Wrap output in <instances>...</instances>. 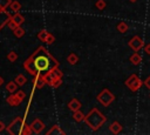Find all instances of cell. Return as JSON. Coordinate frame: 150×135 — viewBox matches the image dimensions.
I'll list each match as a JSON object with an SVG mask.
<instances>
[{
  "label": "cell",
  "instance_id": "cell-33",
  "mask_svg": "<svg viewBox=\"0 0 150 135\" xmlns=\"http://www.w3.org/2000/svg\"><path fill=\"white\" fill-rule=\"evenodd\" d=\"M15 95H16L21 101H23V99L26 97V94H25L23 90H18V92H15Z\"/></svg>",
  "mask_w": 150,
  "mask_h": 135
},
{
  "label": "cell",
  "instance_id": "cell-12",
  "mask_svg": "<svg viewBox=\"0 0 150 135\" xmlns=\"http://www.w3.org/2000/svg\"><path fill=\"white\" fill-rule=\"evenodd\" d=\"M33 83H34V87L36 89H41L46 85V81L41 75H38V76H35V80L33 81Z\"/></svg>",
  "mask_w": 150,
  "mask_h": 135
},
{
  "label": "cell",
  "instance_id": "cell-22",
  "mask_svg": "<svg viewBox=\"0 0 150 135\" xmlns=\"http://www.w3.org/2000/svg\"><path fill=\"white\" fill-rule=\"evenodd\" d=\"M13 33H14V35H15L16 38H22V36L25 35V29L21 28L20 26H18V27L13 31Z\"/></svg>",
  "mask_w": 150,
  "mask_h": 135
},
{
  "label": "cell",
  "instance_id": "cell-31",
  "mask_svg": "<svg viewBox=\"0 0 150 135\" xmlns=\"http://www.w3.org/2000/svg\"><path fill=\"white\" fill-rule=\"evenodd\" d=\"M6 25H7V27H8L9 29H12V31H14V29L18 27V25H16L12 19H9V20L7 21V23H6Z\"/></svg>",
  "mask_w": 150,
  "mask_h": 135
},
{
  "label": "cell",
  "instance_id": "cell-16",
  "mask_svg": "<svg viewBox=\"0 0 150 135\" xmlns=\"http://www.w3.org/2000/svg\"><path fill=\"white\" fill-rule=\"evenodd\" d=\"M116 29H117L120 33H127V31L129 29V27H128V23H127V22L121 21V22H118V23H117Z\"/></svg>",
  "mask_w": 150,
  "mask_h": 135
},
{
  "label": "cell",
  "instance_id": "cell-21",
  "mask_svg": "<svg viewBox=\"0 0 150 135\" xmlns=\"http://www.w3.org/2000/svg\"><path fill=\"white\" fill-rule=\"evenodd\" d=\"M50 74L53 75V77H54V79H60V77L62 79V75H63V73L59 69V67H55V68L50 72Z\"/></svg>",
  "mask_w": 150,
  "mask_h": 135
},
{
  "label": "cell",
  "instance_id": "cell-24",
  "mask_svg": "<svg viewBox=\"0 0 150 135\" xmlns=\"http://www.w3.org/2000/svg\"><path fill=\"white\" fill-rule=\"evenodd\" d=\"M47 35H48V32H47L46 29H41V31L38 33V38H39V40H41V41H46Z\"/></svg>",
  "mask_w": 150,
  "mask_h": 135
},
{
  "label": "cell",
  "instance_id": "cell-27",
  "mask_svg": "<svg viewBox=\"0 0 150 135\" xmlns=\"http://www.w3.org/2000/svg\"><path fill=\"white\" fill-rule=\"evenodd\" d=\"M6 14H7V12H6V11H2V12L0 11V29H1V28H2V26H4L5 23H7V21L11 19V18H9V19H2V20H1V16L6 15Z\"/></svg>",
  "mask_w": 150,
  "mask_h": 135
},
{
  "label": "cell",
  "instance_id": "cell-19",
  "mask_svg": "<svg viewBox=\"0 0 150 135\" xmlns=\"http://www.w3.org/2000/svg\"><path fill=\"white\" fill-rule=\"evenodd\" d=\"M15 82L18 83V86H23V85L27 82V79H26V76H25V75L19 74V75L15 77Z\"/></svg>",
  "mask_w": 150,
  "mask_h": 135
},
{
  "label": "cell",
  "instance_id": "cell-17",
  "mask_svg": "<svg viewBox=\"0 0 150 135\" xmlns=\"http://www.w3.org/2000/svg\"><path fill=\"white\" fill-rule=\"evenodd\" d=\"M6 89H7V92H9V93H15V92L18 90V83H16L15 81H11V82H8V83L6 85Z\"/></svg>",
  "mask_w": 150,
  "mask_h": 135
},
{
  "label": "cell",
  "instance_id": "cell-7",
  "mask_svg": "<svg viewBox=\"0 0 150 135\" xmlns=\"http://www.w3.org/2000/svg\"><path fill=\"white\" fill-rule=\"evenodd\" d=\"M29 126L32 127L33 133H35V134H40L43 130V128H45V124H43V122L40 119H35Z\"/></svg>",
  "mask_w": 150,
  "mask_h": 135
},
{
  "label": "cell",
  "instance_id": "cell-26",
  "mask_svg": "<svg viewBox=\"0 0 150 135\" xmlns=\"http://www.w3.org/2000/svg\"><path fill=\"white\" fill-rule=\"evenodd\" d=\"M95 6H96V8H97V9L102 11V9H104V8H105L107 4H105V1H104V0H97V1H96V4H95Z\"/></svg>",
  "mask_w": 150,
  "mask_h": 135
},
{
  "label": "cell",
  "instance_id": "cell-4",
  "mask_svg": "<svg viewBox=\"0 0 150 135\" xmlns=\"http://www.w3.org/2000/svg\"><path fill=\"white\" fill-rule=\"evenodd\" d=\"M96 100L103 106V107H108L110 106L114 100H115V95L108 89V88H104L97 96H96Z\"/></svg>",
  "mask_w": 150,
  "mask_h": 135
},
{
  "label": "cell",
  "instance_id": "cell-39",
  "mask_svg": "<svg viewBox=\"0 0 150 135\" xmlns=\"http://www.w3.org/2000/svg\"><path fill=\"white\" fill-rule=\"evenodd\" d=\"M149 97H150V94H149Z\"/></svg>",
  "mask_w": 150,
  "mask_h": 135
},
{
  "label": "cell",
  "instance_id": "cell-25",
  "mask_svg": "<svg viewBox=\"0 0 150 135\" xmlns=\"http://www.w3.org/2000/svg\"><path fill=\"white\" fill-rule=\"evenodd\" d=\"M16 59H18V54L15 52H9L7 54V60L9 62H14V61H16Z\"/></svg>",
  "mask_w": 150,
  "mask_h": 135
},
{
  "label": "cell",
  "instance_id": "cell-23",
  "mask_svg": "<svg viewBox=\"0 0 150 135\" xmlns=\"http://www.w3.org/2000/svg\"><path fill=\"white\" fill-rule=\"evenodd\" d=\"M11 0H0V11H6V8L11 5Z\"/></svg>",
  "mask_w": 150,
  "mask_h": 135
},
{
  "label": "cell",
  "instance_id": "cell-38",
  "mask_svg": "<svg viewBox=\"0 0 150 135\" xmlns=\"http://www.w3.org/2000/svg\"><path fill=\"white\" fill-rule=\"evenodd\" d=\"M129 1H130V2H136L137 0H129Z\"/></svg>",
  "mask_w": 150,
  "mask_h": 135
},
{
  "label": "cell",
  "instance_id": "cell-29",
  "mask_svg": "<svg viewBox=\"0 0 150 135\" xmlns=\"http://www.w3.org/2000/svg\"><path fill=\"white\" fill-rule=\"evenodd\" d=\"M32 133H33L32 127H30V126H28V124H25V127H23V130H22V134H21V135H30Z\"/></svg>",
  "mask_w": 150,
  "mask_h": 135
},
{
  "label": "cell",
  "instance_id": "cell-18",
  "mask_svg": "<svg viewBox=\"0 0 150 135\" xmlns=\"http://www.w3.org/2000/svg\"><path fill=\"white\" fill-rule=\"evenodd\" d=\"M67 61L69 65H76L77 61H79V56L75 54V53H70L68 56H67Z\"/></svg>",
  "mask_w": 150,
  "mask_h": 135
},
{
  "label": "cell",
  "instance_id": "cell-6",
  "mask_svg": "<svg viewBox=\"0 0 150 135\" xmlns=\"http://www.w3.org/2000/svg\"><path fill=\"white\" fill-rule=\"evenodd\" d=\"M128 45H129V47H130L134 52H138L139 49H142V48L144 47L143 39H142L139 35H135V36H132V38L129 40Z\"/></svg>",
  "mask_w": 150,
  "mask_h": 135
},
{
  "label": "cell",
  "instance_id": "cell-14",
  "mask_svg": "<svg viewBox=\"0 0 150 135\" xmlns=\"http://www.w3.org/2000/svg\"><path fill=\"white\" fill-rule=\"evenodd\" d=\"M64 134L63 130H61V128L56 124V126H53L48 131H47V135H62Z\"/></svg>",
  "mask_w": 150,
  "mask_h": 135
},
{
  "label": "cell",
  "instance_id": "cell-34",
  "mask_svg": "<svg viewBox=\"0 0 150 135\" xmlns=\"http://www.w3.org/2000/svg\"><path fill=\"white\" fill-rule=\"evenodd\" d=\"M143 85H144V86H145L148 89H150V75H149V76H148V77H146V79L143 81Z\"/></svg>",
  "mask_w": 150,
  "mask_h": 135
},
{
  "label": "cell",
  "instance_id": "cell-11",
  "mask_svg": "<svg viewBox=\"0 0 150 135\" xmlns=\"http://www.w3.org/2000/svg\"><path fill=\"white\" fill-rule=\"evenodd\" d=\"M129 61H130L132 65L137 66V65H139V63H141V61H142V56H141V54H139L138 52H135L134 54H131V55H130Z\"/></svg>",
  "mask_w": 150,
  "mask_h": 135
},
{
  "label": "cell",
  "instance_id": "cell-36",
  "mask_svg": "<svg viewBox=\"0 0 150 135\" xmlns=\"http://www.w3.org/2000/svg\"><path fill=\"white\" fill-rule=\"evenodd\" d=\"M4 129H6V126H5V123L2 121H0V131H2Z\"/></svg>",
  "mask_w": 150,
  "mask_h": 135
},
{
  "label": "cell",
  "instance_id": "cell-3",
  "mask_svg": "<svg viewBox=\"0 0 150 135\" xmlns=\"http://www.w3.org/2000/svg\"><path fill=\"white\" fill-rule=\"evenodd\" d=\"M25 124H26V123H25L23 119H22L21 116H18V117H15V119L11 122L9 126L6 127V129H7L8 134H11V135H21Z\"/></svg>",
  "mask_w": 150,
  "mask_h": 135
},
{
  "label": "cell",
  "instance_id": "cell-15",
  "mask_svg": "<svg viewBox=\"0 0 150 135\" xmlns=\"http://www.w3.org/2000/svg\"><path fill=\"white\" fill-rule=\"evenodd\" d=\"M11 19H12L18 26H20V25L23 23V21H25V18H23L21 14H18V13H16V14H13V15L11 16Z\"/></svg>",
  "mask_w": 150,
  "mask_h": 135
},
{
  "label": "cell",
  "instance_id": "cell-30",
  "mask_svg": "<svg viewBox=\"0 0 150 135\" xmlns=\"http://www.w3.org/2000/svg\"><path fill=\"white\" fill-rule=\"evenodd\" d=\"M61 83H62L61 77H60V79H54L53 82H52V85H50V87H53V88H57V87L61 86Z\"/></svg>",
  "mask_w": 150,
  "mask_h": 135
},
{
  "label": "cell",
  "instance_id": "cell-13",
  "mask_svg": "<svg viewBox=\"0 0 150 135\" xmlns=\"http://www.w3.org/2000/svg\"><path fill=\"white\" fill-rule=\"evenodd\" d=\"M84 116H86V115H84L80 109L73 112V119H74L75 122H82V121H84Z\"/></svg>",
  "mask_w": 150,
  "mask_h": 135
},
{
  "label": "cell",
  "instance_id": "cell-37",
  "mask_svg": "<svg viewBox=\"0 0 150 135\" xmlns=\"http://www.w3.org/2000/svg\"><path fill=\"white\" fill-rule=\"evenodd\" d=\"M2 83H4V79H2V77H1V76H0V86H1V85H2Z\"/></svg>",
  "mask_w": 150,
  "mask_h": 135
},
{
  "label": "cell",
  "instance_id": "cell-9",
  "mask_svg": "<svg viewBox=\"0 0 150 135\" xmlns=\"http://www.w3.org/2000/svg\"><path fill=\"white\" fill-rule=\"evenodd\" d=\"M6 101H7V103H8L9 106H13V107H14V106H19V104L22 102V101H21L15 94H13V93H12V95H9V96L7 97Z\"/></svg>",
  "mask_w": 150,
  "mask_h": 135
},
{
  "label": "cell",
  "instance_id": "cell-1",
  "mask_svg": "<svg viewBox=\"0 0 150 135\" xmlns=\"http://www.w3.org/2000/svg\"><path fill=\"white\" fill-rule=\"evenodd\" d=\"M55 67H59L57 60L42 46L23 62V68L33 76H43L50 73Z\"/></svg>",
  "mask_w": 150,
  "mask_h": 135
},
{
  "label": "cell",
  "instance_id": "cell-20",
  "mask_svg": "<svg viewBox=\"0 0 150 135\" xmlns=\"http://www.w3.org/2000/svg\"><path fill=\"white\" fill-rule=\"evenodd\" d=\"M9 7H11V9H12L13 12L18 13V12L20 11V8H21V4H20L19 1H12L11 5H9Z\"/></svg>",
  "mask_w": 150,
  "mask_h": 135
},
{
  "label": "cell",
  "instance_id": "cell-5",
  "mask_svg": "<svg viewBox=\"0 0 150 135\" xmlns=\"http://www.w3.org/2000/svg\"><path fill=\"white\" fill-rule=\"evenodd\" d=\"M124 85H125L131 92H137V90L143 86V81L139 79L138 75L131 74V75L124 81Z\"/></svg>",
  "mask_w": 150,
  "mask_h": 135
},
{
  "label": "cell",
  "instance_id": "cell-32",
  "mask_svg": "<svg viewBox=\"0 0 150 135\" xmlns=\"http://www.w3.org/2000/svg\"><path fill=\"white\" fill-rule=\"evenodd\" d=\"M54 41H55V36H54L52 33H48V35H47V38H46V41H45V42H47L48 45H52Z\"/></svg>",
  "mask_w": 150,
  "mask_h": 135
},
{
  "label": "cell",
  "instance_id": "cell-35",
  "mask_svg": "<svg viewBox=\"0 0 150 135\" xmlns=\"http://www.w3.org/2000/svg\"><path fill=\"white\" fill-rule=\"evenodd\" d=\"M143 49H144V52H145L146 54L150 55V43H146V45L143 47Z\"/></svg>",
  "mask_w": 150,
  "mask_h": 135
},
{
  "label": "cell",
  "instance_id": "cell-2",
  "mask_svg": "<svg viewBox=\"0 0 150 135\" xmlns=\"http://www.w3.org/2000/svg\"><path fill=\"white\" fill-rule=\"evenodd\" d=\"M107 121V117L97 109V108H93L86 116H84V122L86 124L94 131L98 130Z\"/></svg>",
  "mask_w": 150,
  "mask_h": 135
},
{
  "label": "cell",
  "instance_id": "cell-28",
  "mask_svg": "<svg viewBox=\"0 0 150 135\" xmlns=\"http://www.w3.org/2000/svg\"><path fill=\"white\" fill-rule=\"evenodd\" d=\"M43 79H45V81H46V83L47 85H52V82H53V80H54V77H53V75L50 74V73H48V74H46V75H43L42 76Z\"/></svg>",
  "mask_w": 150,
  "mask_h": 135
},
{
  "label": "cell",
  "instance_id": "cell-10",
  "mask_svg": "<svg viewBox=\"0 0 150 135\" xmlns=\"http://www.w3.org/2000/svg\"><path fill=\"white\" fill-rule=\"evenodd\" d=\"M68 108L71 110V112H75V110H79L81 108V102L77 100V99H71L69 102H68Z\"/></svg>",
  "mask_w": 150,
  "mask_h": 135
},
{
  "label": "cell",
  "instance_id": "cell-8",
  "mask_svg": "<svg viewBox=\"0 0 150 135\" xmlns=\"http://www.w3.org/2000/svg\"><path fill=\"white\" fill-rule=\"evenodd\" d=\"M122 129H123L122 124H121L120 122H117V121H114V122L109 126V130H110L112 134H120V133L122 131Z\"/></svg>",
  "mask_w": 150,
  "mask_h": 135
}]
</instances>
